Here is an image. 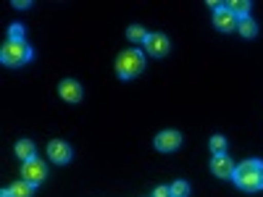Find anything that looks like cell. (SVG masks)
Returning a JSON list of instances; mask_svg holds the SVG:
<instances>
[{"label":"cell","instance_id":"1","mask_svg":"<svg viewBox=\"0 0 263 197\" xmlns=\"http://www.w3.org/2000/svg\"><path fill=\"white\" fill-rule=\"evenodd\" d=\"M234 184L245 192L263 189V161H245L234 168Z\"/></svg>","mask_w":263,"mask_h":197},{"label":"cell","instance_id":"2","mask_svg":"<svg viewBox=\"0 0 263 197\" xmlns=\"http://www.w3.org/2000/svg\"><path fill=\"white\" fill-rule=\"evenodd\" d=\"M0 61L6 66H24L27 61H32V48L24 40H8L0 50Z\"/></svg>","mask_w":263,"mask_h":197},{"label":"cell","instance_id":"3","mask_svg":"<svg viewBox=\"0 0 263 197\" xmlns=\"http://www.w3.org/2000/svg\"><path fill=\"white\" fill-rule=\"evenodd\" d=\"M145 69V55L140 50H124L116 61V74L121 79H132Z\"/></svg>","mask_w":263,"mask_h":197},{"label":"cell","instance_id":"4","mask_svg":"<svg viewBox=\"0 0 263 197\" xmlns=\"http://www.w3.org/2000/svg\"><path fill=\"white\" fill-rule=\"evenodd\" d=\"M45 176H48V168H45V163L37 161V158H32V161H27L24 166H21V179L29 182V184H40Z\"/></svg>","mask_w":263,"mask_h":197},{"label":"cell","instance_id":"5","mask_svg":"<svg viewBox=\"0 0 263 197\" xmlns=\"http://www.w3.org/2000/svg\"><path fill=\"white\" fill-rule=\"evenodd\" d=\"M179 145H182V134L177 129H166L156 137V150L161 152H174V150H179Z\"/></svg>","mask_w":263,"mask_h":197},{"label":"cell","instance_id":"6","mask_svg":"<svg viewBox=\"0 0 263 197\" xmlns=\"http://www.w3.org/2000/svg\"><path fill=\"white\" fill-rule=\"evenodd\" d=\"M145 48H147V55H153V58H163V55H168V50H171L168 37H163V34H147Z\"/></svg>","mask_w":263,"mask_h":197},{"label":"cell","instance_id":"7","mask_svg":"<svg viewBox=\"0 0 263 197\" xmlns=\"http://www.w3.org/2000/svg\"><path fill=\"white\" fill-rule=\"evenodd\" d=\"M213 24H216L218 29H221V32H232V29L239 24V18H237L227 6H221L218 11H213Z\"/></svg>","mask_w":263,"mask_h":197},{"label":"cell","instance_id":"8","mask_svg":"<svg viewBox=\"0 0 263 197\" xmlns=\"http://www.w3.org/2000/svg\"><path fill=\"white\" fill-rule=\"evenodd\" d=\"M234 163H232V158L229 155H213V161H211V171L216 173V176H221V179H229V176H234Z\"/></svg>","mask_w":263,"mask_h":197},{"label":"cell","instance_id":"9","mask_svg":"<svg viewBox=\"0 0 263 197\" xmlns=\"http://www.w3.org/2000/svg\"><path fill=\"white\" fill-rule=\"evenodd\" d=\"M58 92H61V97H63L66 103H79V100H82V87H79V82H74V79H63V82L58 84Z\"/></svg>","mask_w":263,"mask_h":197},{"label":"cell","instance_id":"10","mask_svg":"<svg viewBox=\"0 0 263 197\" xmlns=\"http://www.w3.org/2000/svg\"><path fill=\"white\" fill-rule=\"evenodd\" d=\"M48 155H50V161H55V163H69V161H71V147L66 145V142H61V140H53V142L48 145Z\"/></svg>","mask_w":263,"mask_h":197},{"label":"cell","instance_id":"11","mask_svg":"<svg viewBox=\"0 0 263 197\" xmlns=\"http://www.w3.org/2000/svg\"><path fill=\"white\" fill-rule=\"evenodd\" d=\"M16 155L24 161V163L32 161V158H34V145H32L29 140H18V142H16Z\"/></svg>","mask_w":263,"mask_h":197},{"label":"cell","instance_id":"12","mask_svg":"<svg viewBox=\"0 0 263 197\" xmlns=\"http://www.w3.org/2000/svg\"><path fill=\"white\" fill-rule=\"evenodd\" d=\"M227 8H229L237 18H248V13H250V3H248V0H232Z\"/></svg>","mask_w":263,"mask_h":197},{"label":"cell","instance_id":"13","mask_svg":"<svg viewBox=\"0 0 263 197\" xmlns=\"http://www.w3.org/2000/svg\"><path fill=\"white\" fill-rule=\"evenodd\" d=\"M32 192H34V184H29V182H16L13 187H11V194L13 197H32Z\"/></svg>","mask_w":263,"mask_h":197},{"label":"cell","instance_id":"14","mask_svg":"<svg viewBox=\"0 0 263 197\" xmlns=\"http://www.w3.org/2000/svg\"><path fill=\"white\" fill-rule=\"evenodd\" d=\"M237 29H239V34H242V37H255V34H258V27L253 24L250 16H248V18H239Z\"/></svg>","mask_w":263,"mask_h":197},{"label":"cell","instance_id":"15","mask_svg":"<svg viewBox=\"0 0 263 197\" xmlns=\"http://www.w3.org/2000/svg\"><path fill=\"white\" fill-rule=\"evenodd\" d=\"M224 150H227V137H221V134L211 137V152L213 155H224Z\"/></svg>","mask_w":263,"mask_h":197},{"label":"cell","instance_id":"16","mask_svg":"<svg viewBox=\"0 0 263 197\" xmlns=\"http://www.w3.org/2000/svg\"><path fill=\"white\" fill-rule=\"evenodd\" d=\"M126 37H129L132 42H145V40H147V32H145L142 27H129V29H126Z\"/></svg>","mask_w":263,"mask_h":197},{"label":"cell","instance_id":"17","mask_svg":"<svg viewBox=\"0 0 263 197\" xmlns=\"http://www.w3.org/2000/svg\"><path fill=\"white\" fill-rule=\"evenodd\" d=\"M190 194V184L187 182H174L171 184V197H187Z\"/></svg>","mask_w":263,"mask_h":197},{"label":"cell","instance_id":"18","mask_svg":"<svg viewBox=\"0 0 263 197\" xmlns=\"http://www.w3.org/2000/svg\"><path fill=\"white\" fill-rule=\"evenodd\" d=\"M8 34H11V40H24V27H21V24H11Z\"/></svg>","mask_w":263,"mask_h":197},{"label":"cell","instance_id":"19","mask_svg":"<svg viewBox=\"0 0 263 197\" xmlns=\"http://www.w3.org/2000/svg\"><path fill=\"white\" fill-rule=\"evenodd\" d=\"M153 197H171V187H156L153 189Z\"/></svg>","mask_w":263,"mask_h":197},{"label":"cell","instance_id":"20","mask_svg":"<svg viewBox=\"0 0 263 197\" xmlns=\"http://www.w3.org/2000/svg\"><path fill=\"white\" fill-rule=\"evenodd\" d=\"M13 6H16V8H29V0H16Z\"/></svg>","mask_w":263,"mask_h":197},{"label":"cell","instance_id":"21","mask_svg":"<svg viewBox=\"0 0 263 197\" xmlns=\"http://www.w3.org/2000/svg\"><path fill=\"white\" fill-rule=\"evenodd\" d=\"M0 197H13V194H11V189H3V192H0Z\"/></svg>","mask_w":263,"mask_h":197}]
</instances>
